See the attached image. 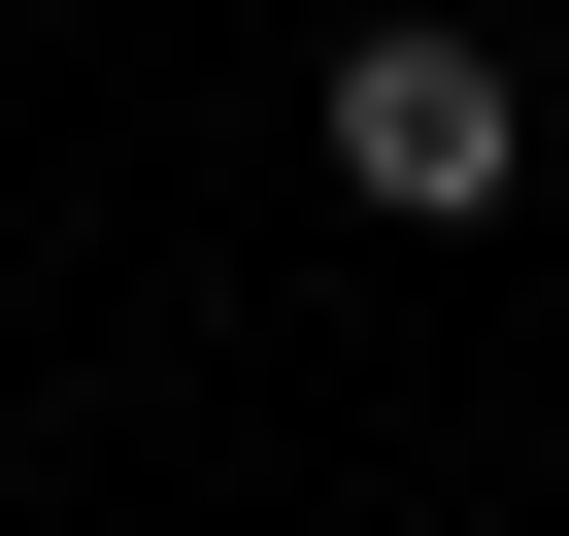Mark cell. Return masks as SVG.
<instances>
[{
    "label": "cell",
    "mask_w": 569,
    "mask_h": 536,
    "mask_svg": "<svg viewBox=\"0 0 569 536\" xmlns=\"http://www.w3.org/2000/svg\"><path fill=\"white\" fill-rule=\"evenodd\" d=\"M336 34H436V0H336Z\"/></svg>",
    "instance_id": "7a4b0ae2"
},
{
    "label": "cell",
    "mask_w": 569,
    "mask_h": 536,
    "mask_svg": "<svg viewBox=\"0 0 569 536\" xmlns=\"http://www.w3.org/2000/svg\"><path fill=\"white\" fill-rule=\"evenodd\" d=\"M536 135H502V68L469 34H336V201H402V235H469Z\"/></svg>",
    "instance_id": "6da1fadb"
}]
</instances>
